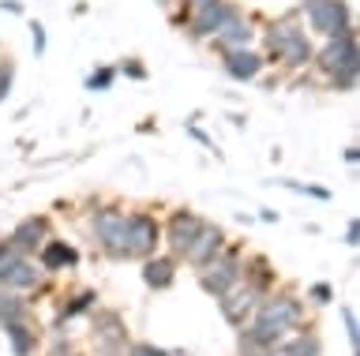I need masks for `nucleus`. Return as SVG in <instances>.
<instances>
[{
	"label": "nucleus",
	"mask_w": 360,
	"mask_h": 356,
	"mask_svg": "<svg viewBox=\"0 0 360 356\" xmlns=\"http://www.w3.org/2000/svg\"><path fill=\"white\" fill-rule=\"evenodd\" d=\"M300 322H304V304H300L297 293H266L255 304L252 319L240 327L236 345H259V349H270V345H278L285 334L300 330Z\"/></svg>",
	"instance_id": "nucleus-1"
},
{
	"label": "nucleus",
	"mask_w": 360,
	"mask_h": 356,
	"mask_svg": "<svg viewBox=\"0 0 360 356\" xmlns=\"http://www.w3.org/2000/svg\"><path fill=\"white\" fill-rule=\"evenodd\" d=\"M266 49L270 57H278L274 64H281V68L289 72H300V68H311V38L308 30H304L297 19H278V23H270L266 30Z\"/></svg>",
	"instance_id": "nucleus-2"
},
{
	"label": "nucleus",
	"mask_w": 360,
	"mask_h": 356,
	"mask_svg": "<svg viewBox=\"0 0 360 356\" xmlns=\"http://www.w3.org/2000/svg\"><path fill=\"white\" fill-rule=\"evenodd\" d=\"M124 221H128V214L117 203L90 210V237H94L98 251L105 259H117V263L128 259V229H124Z\"/></svg>",
	"instance_id": "nucleus-3"
},
{
	"label": "nucleus",
	"mask_w": 360,
	"mask_h": 356,
	"mask_svg": "<svg viewBox=\"0 0 360 356\" xmlns=\"http://www.w3.org/2000/svg\"><path fill=\"white\" fill-rule=\"evenodd\" d=\"M311 68L330 79V75L360 72V49H356V30H345L338 38H323V49L311 53Z\"/></svg>",
	"instance_id": "nucleus-4"
},
{
	"label": "nucleus",
	"mask_w": 360,
	"mask_h": 356,
	"mask_svg": "<svg viewBox=\"0 0 360 356\" xmlns=\"http://www.w3.org/2000/svg\"><path fill=\"white\" fill-rule=\"evenodd\" d=\"M300 12L308 15L311 34H319V38H338L345 30H356L349 0H300Z\"/></svg>",
	"instance_id": "nucleus-5"
},
{
	"label": "nucleus",
	"mask_w": 360,
	"mask_h": 356,
	"mask_svg": "<svg viewBox=\"0 0 360 356\" xmlns=\"http://www.w3.org/2000/svg\"><path fill=\"white\" fill-rule=\"evenodd\" d=\"M240 274H244V255L240 248H225L214 255V259L207 266H199V285H202V293L218 300L221 293H229L233 285H240Z\"/></svg>",
	"instance_id": "nucleus-6"
},
{
	"label": "nucleus",
	"mask_w": 360,
	"mask_h": 356,
	"mask_svg": "<svg viewBox=\"0 0 360 356\" xmlns=\"http://www.w3.org/2000/svg\"><path fill=\"white\" fill-rule=\"evenodd\" d=\"M124 229H128V259L143 263L162 248V221L154 214H146V210H131Z\"/></svg>",
	"instance_id": "nucleus-7"
},
{
	"label": "nucleus",
	"mask_w": 360,
	"mask_h": 356,
	"mask_svg": "<svg viewBox=\"0 0 360 356\" xmlns=\"http://www.w3.org/2000/svg\"><path fill=\"white\" fill-rule=\"evenodd\" d=\"M199 225H202V218L195 214V210H188V206H176L173 214H169V221L162 225V244L169 248L173 259H184V251H188V244L195 240Z\"/></svg>",
	"instance_id": "nucleus-8"
},
{
	"label": "nucleus",
	"mask_w": 360,
	"mask_h": 356,
	"mask_svg": "<svg viewBox=\"0 0 360 356\" xmlns=\"http://www.w3.org/2000/svg\"><path fill=\"white\" fill-rule=\"evenodd\" d=\"M128 327H124L120 311H109L101 308L94 315V349L98 356H124V349H128Z\"/></svg>",
	"instance_id": "nucleus-9"
},
{
	"label": "nucleus",
	"mask_w": 360,
	"mask_h": 356,
	"mask_svg": "<svg viewBox=\"0 0 360 356\" xmlns=\"http://www.w3.org/2000/svg\"><path fill=\"white\" fill-rule=\"evenodd\" d=\"M233 8L236 4H229V0H207V4H199L195 12H188V38L191 41H210L214 30L233 15Z\"/></svg>",
	"instance_id": "nucleus-10"
},
{
	"label": "nucleus",
	"mask_w": 360,
	"mask_h": 356,
	"mask_svg": "<svg viewBox=\"0 0 360 356\" xmlns=\"http://www.w3.org/2000/svg\"><path fill=\"white\" fill-rule=\"evenodd\" d=\"M49 237H53V221L45 214H27L22 221H15V229L8 232V244L19 248L22 255H34Z\"/></svg>",
	"instance_id": "nucleus-11"
},
{
	"label": "nucleus",
	"mask_w": 360,
	"mask_h": 356,
	"mask_svg": "<svg viewBox=\"0 0 360 356\" xmlns=\"http://www.w3.org/2000/svg\"><path fill=\"white\" fill-rule=\"evenodd\" d=\"M259 300H263V296H259L255 289H248V285L240 282V285H233L229 293H221V296H218V311H221V319L229 322V327L240 330L244 322L252 319V311H255Z\"/></svg>",
	"instance_id": "nucleus-12"
},
{
	"label": "nucleus",
	"mask_w": 360,
	"mask_h": 356,
	"mask_svg": "<svg viewBox=\"0 0 360 356\" xmlns=\"http://www.w3.org/2000/svg\"><path fill=\"white\" fill-rule=\"evenodd\" d=\"M221 68H225V75H229V79H236V83H255L259 75H263V68H266V57H263V53H255L252 46H244V49H225V53H221Z\"/></svg>",
	"instance_id": "nucleus-13"
},
{
	"label": "nucleus",
	"mask_w": 360,
	"mask_h": 356,
	"mask_svg": "<svg viewBox=\"0 0 360 356\" xmlns=\"http://www.w3.org/2000/svg\"><path fill=\"white\" fill-rule=\"evenodd\" d=\"M225 244H229V240H225V229H221V225H214V221H202L199 232H195V240H191V244H188V251H184V263L199 270V266H207L214 255L225 248Z\"/></svg>",
	"instance_id": "nucleus-14"
},
{
	"label": "nucleus",
	"mask_w": 360,
	"mask_h": 356,
	"mask_svg": "<svg viewBox=\"0 0 360 356\" xmlns=\"http://www.w3.org/2000/svg\"><path fill=\"white\" fill-rule=\"evenodd\" d=\"M255 41V27H252V19H248L240 8H233V15L225 19V23L214 30V38H210V46L225 53V49H244V46H252Z\"/></svg>",
	"instance_id": "nucleus-15"
},
{
	"label": "nucleus",
	"mask_w": 360,
	"mask_h": 356,
	"mask_svg": "<svg viewBox=\"0 0 360 356\" xmlns=\"http://www.w3.org/2000/svg\"><path fill=\"white\" fill-rule=\"evenodd\" d=\"M45 282V270L38 266L34 255H19L15 266L0 277V289H8V293H34V289H41Z\"/></svg>",
	"instance_id": "nucleus-16"
},
{
	"label": "nucleus",
	"mask_w": 360,
	"mask_h": 356,
	"mask_svg": "<svg viewBox=\"0 0 360 356\" xmlns=\"http://www.w3.org/2000/svg\"><path fill=\"white\" fill-rule=\"evenodd\" d=\"M34 259H38V266L45 274H64V270H75V266H79V251L68 240L49 237L38 251H34Z\"/></svg>",
	"instance_id": "nucleus-17"
},
{
	"label": "nucleus",
	"mask_w": 360,
	"mask_h": 356,
	"mask_svg": "<svg viewBox=\"0 0 360 356\" xmlns=\"http://www.w3.org/2000/svg\"><path fill=\"white\" fill-rule=\"evenodd\" d=\"M176 282V259L173 255H150V259H143V285L150 289V293H162Z\"/></svg>",
	"instance_id": "nucleus-18"
},
{
	"label": "nucleus",
	"mask_w": 360,
	"mask_h": 356,
	"mask_svg": "<svg viewBox=\"0 0 360 356\" xmlns=\"http://www.w3.org/2000/svg\"><path fill=\"white\" fill-rule=\"evenodd\" d=\"M240 282H244L248 289H255L259 296H266V293H270V285H274V266H270L266 255H248Z\"/></svg>",
	"instance_id": "nucleus-19"
},
{
	"label": "nucleus",
	"mask_w": 360,
	"mask_h": 356,
	"mask_svg": "<svg viewBox=\"0 0 360 356\" xmlns=\"http://www.w3.org/2000/svg\"><path fill=\"white\" fill-rule=\"evenodd\" d=\"M4 334H8V345H11V352H15V356H34V352H38V330H34L27 319L4 322Z\"/></svg>",
	"instance_id": "nucleus-20"
},
{
	"label": "nucleus",
	"mask_w": 360,
	"mask_h": 356,
	"mask_svg": "<svg viewBox=\"0 0 360 356\" xmlns=\"http://www.w3.org/2000/svg\"><path fill=\"white\" fill-rule=\"evenodd\" d=\"M281 352L285 356H323V341L311 330H292L281 338Z\"/></svg>",
	"instance_id": "nucleus-21"
},
{
	"label": "nucleus",
	"mask_w": 360,
	"mask_h": 356,
	"mask_svg": "<svg viewBox=\"0 0 360 356\" xmlns=\"http://www.w3.org/2000/svg\"><path fill=\"white\" fill-rule=\"evenodd\" d=\"M19 319H30V304L22 300V293H8L0 296V327L4 322H19Z\"/></svg>",
	"instance_id": "nucleus-22"
},
{
	"label": "nucleus",
	"mask_w": 360,
	"mask_h": 356,
	"mask_svg": "<svg viewBox=\"0 0 360 356\" xmlns=\"http://www.w3.org/2000/svg\"><path fill=\"white\" fill-rule=\"evenodd\" d=\"M94 304H98V293H94V289H83V293H79V296H72V304H64V308H60V315H56V322H53V327L60 330L68 319L83 315V311H90Z\"/></svg>",
	"instance_id": "nucleus-23"
},
{
	"label": "nucleus",
	"mask_w": 360,
	"mask_h": 356,
	"mask_svg": "<svg viewBox=\"0 0 360 356\" xmlns=\"http://www.w3.org/2000/svg\"><path fill=\"white\" fill-rule=\"evenodd\" d=\"M112 83H117V68H112V64H101V68H94L86 75V91H94V94L112 91Z\"/></svg>",
	"instance_id": "nucleus-24"
},
{
	"label": "nucleus",
	"mask_w": 360,
	"mask_h": 356,
	"mask_svg": "<svg viewBox=\"0 0 360 356\" xmlns=\"http://www.w3.org/2000/svg\"><path fill=\"white\" fill-rule=\"evenodd\" d=\"M11 86H15V60L4 57V60H0V102H8Z\"/></svg>",
	"instance_id": "nucleus-25"
},
{
	"label": "nucleus",
	"mask_w": 360,
	"mask_h": 356,
	"mask_svg": "<svg viewBox=\"0 0 360 356\" xmlns=\"http://www.w3.org/2000/svg\"><path fill=\"white\" fill-rule=\"evenodd\" d=\"M281 187H289V192H297V195H311V199H319V203H326L330 199V192L326 187H315V184H297V180H274Z\"/></svg>",
	"instance_id": "nucleus-26"
},
{
	"label": "nucleus",
	"mask_w": 360,
	"mask_h": 356,
	"mask_svg": "<svg viewBox=\"0 0 360 356\" xmlns=\"http://www.w3.org/2000/svg\"><path fill=\"white\" fill-rule=\"evenodd\" d=\"M342 319H345V334H349V345H353V356L360 352V322H356V311L353 308H342Z\"/></svg>",
	"instance_id": "nucleus-27"
},
{
	"label": "nucleus",
	"mask_w": 360,
	"mask_h": 356,
	"mask_svg": "<svg viewBox=\"0 0 360 356\" xmlns=\"http://www.w3.org/2000/svg\"><path fill=\"white\" fill-rule=\"evenodd\" d=\"M124 356H173V352H169V349H158L154 341H128Z\"/></svg>",
	"instance_id": "nucleus-28"
},
{
	"label": "nucleus",
	"mask_w": 360,
	"mask_h": 356,
	"mask_svg": "<svg viewBox=\"0 0 360 356\" xmlns=\"http://www.w3.org/2000/svg\"><path fill=\"white\" fill-rule=\"evenodd\" d=\"M117 75H128V79L143 83V79H146V75H150V72H146V64H143L139 57H128V60H124L120 68H117Z\"/></svg>",
	"instance_id": "nucleus-29"
},
{
	"label": "nucleus",
	"mask_w": 360,
	"mask_h": 356,
	"mask_svg": "<svg viewBox=\"0 0 360 356\" xmlns=\"http://www.w3.org/2000/svg\"><path fill=\"white\" fill-rule=\"evenodd\" d=\"M30 49L34 57H45V49H49V34H45L41 23H30Z\"/></svg>",
	"instance_id": "nucleus-30"
},
{
	"label": "nucleus",
	"mask_w": 360,
	"mask_h": 356,
	"mask_svg": "<svg viewBox=\"0 0 360 356\" xmlns=\"http://www.w3.org/2000/svg\"><path fill=\"white\" fill-rule=\"evenodd\" d=\"M308 300H311V304H330V300H334V289L330 285H326V282H315L311 289H308Z\"/></svg>",
	"instance_id": "nucleus-31"
},
{
	"label": "nucleus",
	"mask_w": 360,
	"mask_h": 356,
	"mask_svg": "<svg viewBox=\"0 0 360 356\" xmlns=\"http://www.w3.org/2000/svg\"><path fill=\"white\" fill-rule=\"evenodd\" d=\"M0 12H8V15H22L27 8H22V0H0Z\"/></svg>",
	"instance_id": "nucleus-32"
},
{
	"label": "nucleus",
	"mask_w": 360,
	"mask_h": 356,
	"mask_svg": "<svg viewBox=\"0 0 360 356\" xmlns=\"http://www.w3.org/2000/svg\"><path fill=\"white\" fill-rule=\"evenodd\" d=\"M345 244H349V248H356V244H360V225H356V221H349V225H345Z\"/></svg>",
	"instance_id": "nucleus-33"
},
{
	"label": "nucleus",
	"mask_w": 360,
	"mask_h": 356,
	"mask_svg": "<svg viewBox=\"0 0 360 356\" xmlns=\"http://www.w3.org/2000/svg\"><path fill=\"white\" fill-rule=\"evenodd\" d=\"M49 356H79V352H75V349H72V345H68V341L60 338V341H56V345H53V349H49Z\"/></svg>",
	"instance_id": "nucleus-34"
},
{
	"label": "nucleus",
	"mask_w": 360,
	"mask_h": 356,
	"mask_svg": "<svg viewBox=\"0 0 360 356\" xmlns=\"http://www.w3.org/2000/svg\"><path fill=\"white\" fill-rule=\"evenodd\" d=\"M188 136H191V139H199L202 147H214V143H210V136H207V131H199L195 124H188Z\"/></svg>",
	"instance_id": "nucleus-35"
},
{
	"label": "nucleus",
	"mask_w": 360,
	"mask_h": 356,
	"mask_svg": "<svg viewBox=\"0 0 360 356\" xmlns=\"http://www.w3.org/2000/svg\"><path fill=\"white\" fill-rule=\"evenodd\" d=\"M240 356H270V349H259V345H240Z\"/></svg>",
	"instance_id": "nucleus-36"
},
{
	"label": "nucleus",
	"mask_w": 360,
	"mask_h": 356,
	"mask_svg": "<svg viewBox=\"0 0 360 356\" xmlns=\"http://www.w3.org/2000/svg\"><path fill=\"white\" fill-rule=\"evenodd\" d=\"M345 161L356 165V161H360V147H349V150H345Z\"/></svg>",
	"instance_id": "nucleus-37"
},
{
	"label": "nucleus",
	"mask_w": 360,
	"mask_h": 356,
	"mask_svg": "<svg viewBox=\"0 0 360 356\" xmlns=\"http://www.w3.org/2000/svg\"><path fill=\"white\" fill-rule=\"evenodd\" d=\"M199 4H207V0H184V12H195Z\"/></svg>",
	"instance_id": "nucleus-38"
},
{
	"label": "nucleus",
	"mask_w": 360,
	"mask_h": 356,
	"mask_svg": "<svg viewBox=\"0 0 360 356\" xmlns=\"http://www.w3.org/2000/svg\"><path fill=\"white\" fill-rule=\"evenodd\" d=\"M0 296H4V289H0Z\"/></svg>",
	"instance_id": "nucleus-39"
}]
</instances>
